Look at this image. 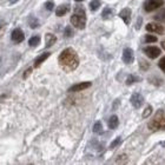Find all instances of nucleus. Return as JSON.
I'll use <instances>...</instances> for the list:
<instances>
[{
  "label": "nucleus",
  "instance_id": "nucleus-11",
  "mask_svg": "<svg viewBox=\"0 0 165 165\" xmlns=\"http://www.w3.org/2000/svg\"><path fill=\"white\" fill-rule=\"evenodd\" d=\"M119 17L123 19V21L129 25V24L131 23V10L130 8H124V10H121L119 13Z\"/></svg>",
  "mask_w": 165,
  "mask_h": 165
},
{
  "label": "nucleus",
  "instance_id": "nucleus-6",
  "mask_svg": "<svg viewBox=\"0 0 165 165\" xmlns=\"http://www.w3.org/2000/svg\"><path fill=\"white\" fill-rule=\"evenodd\" d=\"M130 102H131V104H132L133 107L139 109V107L144 104V98H143V96L140 94V93H133Z\"/></svg>",
  "mask_w": 165,
  "mask_h": 165
},
{
  "label": "nucleus",
  "instance_id": "nucleus-21",
  "mask_svg": "<svg viewBox=\"0 0 165 165\" xmlns=\"http://www.w3.org/2000/svg\"><path fill=\"white\" fill-rule=\"evenodd\" d=\"M102 130H103V125H102V123H100V121H97V123L94 124V126H93V132H96V133H100V132H102Z\"/></svg>",
  "mask_w": 165,
  "mask_h": 165
},
{
  "label": "nucleus",
  "instance_id": "nucleus-23",
  "mask_svg": "<svg viewBox=\"0 0 165 165\" xmlns=\"http://www.w3.org/2000/svg\"><path fill=\"white\" fill-rule=\"evenodd\" d=\"M151 112H152V107L149 105L148 107H146V109H145V111L143 112V118H148V117H149V116L151 114Z\"/></svg>",
  "mask_w": 165,
  "mask_h": 165
},
{
  "label": "nucleus",
  "instance_id": "nucleus-32",
  "mask_svg": "<svg viewBox=\"0 0 165 165\" xmlns=\"http://www.w3.org/2000/svg\"><path fill=\"white\" fill-rule=\"evenodd\" d=\"M162 47H163V48L165 50V39L163 40V41H162Z\"/></svg>",
  "mask_w": 165,
  "mask_h": 165
},
{
  "label": "nucleus",
  "instance_id": "nucleus-30",
  "mask_svg": "<svg viewBox=\"0 0 165 165\" xmlns=\"http://www.w3.org/2000/svg\"><path fill=\"white\" fill-rule=\"evenodd\" d=\"M31 72H32V68H29V70H26L25 71V75H24V79H26L29 75H31Z\"/></svg>",
  "mask_w": 165,
  "mask_h": 165
},
{
  "label": "nucleus",
  "instance_id": "nucleus-17",
  "mask_svg": "<svg viewBox=\"0 0 165 165\" xmlns=\"http://www.w3.org/2000/svg\"><path fill=\"white\" fill-rule=\"evenodd\" d=\"M140 80V78L139 77H136V75H130L126 78V85H131V84H133V82H139Z\"/></svg>",
  "mask_w": 165,
  "mask_h": 165
},
{
  "label": "nucleus",
  "instance_id": "nucleus-24",
  "mask_svg": "<svg viewBox=\"0 0 165 165\" xmlns=\"http://www.w3.org/2000/svg\"><path fill=\"white\" fill-rule=\"evenodd\" d=\"M157 41V37H155V36H146L145 37V43H156Z\"/></svg>",
  "mask_w": 165,
  "mask_h": 165
},
{
  "label": "nucleus",
  "instance_id": "nucleus-16",
  "mask_svg": "<svg viewBox=\"0 0 165 165\" xmlns=\"http://www.w3.org/2000/svg\"><path fill=\"white\" fill-rule=\"evenodd\" d=\"M39 43H40V37H39V36H34V37H32L30 40H29V44H30V46H32V47L39 45Z\"/></svg>",
  "mask_w": 165,
  "mask_h": 165
},
{
  "label": "nucleus",
  "instance_id": "nucleus-28",
  "mask_svg": "<svg viewBox=\"0 0 165 165\" xmlns=\"http://www.w3.org/2000/svg\"><path fill=\"white\" fill-rule=\"evenodd\" d=\"M165 18V11H162L160 13H158L157 15H156V19L157 20H163Z\"/></svg>",
  "mask_w": 165,
  "mask_h": 165
},
{
  "label": "nucleus",
  "instance_id": "nucleus-18",
  "mask_svg": "<svg viewBox=\"0 0 165 165\" xmlns=\"http://www.w3.org/2000/svg\"><path fill=\"white\" fill-rule=\"evenodd\" d=\"M102 17H103V19H109V18H111V17H112V10L110 7H106L105 10L103 11Z\"/></svg>",
  "mask_w": 165,
  "mask_h": 165
},
{
  "label": "nucleus",
  "instance_id": "nucleus-2",
  "mask_svg": "<svg viewBox=\"0 0 165 165\" xmlns=\"http://www.w3.org/2000/svg\"><path fill=\"white\" fill-rule=\"evenodd\" d=\"M149 129L152 131L165 130V110H158L155 117L149 121Z\"/></svg>",
  "mask_w": 165,
  "mask_h": 165
},
{
  "label": "nucleus",
  "instance_id": "nucleus-33",
  "mask_svg": "<svg viewBox=\"0 0 165 165\" xmlns=\"http://www.w3.org/2000/svg\"><path fill=\"white\" fill-rule=\"evenodd\" d=\"M15 1H18V0H10V4H14Z\"/></svg>",
  "mask_w": 165,
  "mask_h": 165
},
{
  "label": "nucleus",
  "instance_id": "nucleus-5",
  "mask_svg": "<svg viewBox=\"0 0 165 165\" xmlns=\"http://www.w3.org/2000/svg\"><path fill=\"white\" fill-rule=\"evenodd\" d=\"M146 30L149 32H155L158 34H163L164 33V26L158 23H149L146 25Z\"/></svg>",
  "mask_w": 165,
  "mask_h": 165
},
{
  "label": "nucleus",
  "instance_id": "nucleus-3",
  "mask_svg": "<svg viewBox=\"0 0 165 165\" xmlns=\"http://www.w3.org/2000/svg\"><path fill=\"white\" fill-rule=\"evenodd\" d=\"M71 24L79 30H84L86 26V15L82 13H75L71 17Z\"/></svg>",
  "mask_w": 165,
  "mask_h": 165
},
{
  "label": "nucleus",
  "instance_id": "nucleus-10",
  "mask_svg": "<svg viewBox=\"0 0 165 165\" xmlns=\"http://www.w3.org/2000/svg\"><path fill=\"white\" fill-rule=\"evenodd\" d=\"M11 37H12V40L14 41V43H21L24 40V32L20 29H15L13 30L12 32V34H11Z\"/></svg>",
  "mask_w": 165,
  "mask_h": 165
},
{
  "label": "nucleus",
  "instance_id": "nucleus-25",
  "mask_svg": "<svg viewBox=\"0 0 165 165\" xmlns=\"http://www.w3.org/2000/svg\"><path fill=\"white\" fill-rule=\"evenodd\" d=\"M64 34H65V37H72L73 36V30L70 27V26H67L66 29H65V32H64Z\"/></svg>",
  "mask_w": 165,
  "mask_h": 165
},
{
  "label": "nucleus",
  "instance_id": "nucleus-20",
  "mask_svg": "<svg viewBox=\"0 0 165 165\" xmlns=\"http://www.w3.org/2000/svg\"><path fill=\"white\" fill-rule=\"evenodd\" d=\"M29 24H30V26L32 29H37L39 27V21H38L36 18H33V17H31L30 19H29Z\"/></svg>",
  "mask_w": 165,
  "mask_h": 165
},
{
  "label": "nucleus",
  "instance_id": "nucleus-13",
  "mask_svg": "<svg viewBox=\"0 0 165 165\" xmlns=\"http://www.w3.org/2000/svg\"><path fill=\"white\" fill-rule=\"evenodd\" d=\"M45 41H46V47H51L52 45H54V43L57 41V38L54 34L52 33H47L45 37Z\"/></svg>",
  "mask_w": 165,
  "mask_h": 165
},
{
  "label": "nucleus",
  "instance_id": "nucleus-8",
  "mask_svg": "<svg viewBox=\"0 0 165 165\" xmlns=\"http://www.w3.org/2000/svg\"><path fill=\"white\" fill-rule=\"evenodd\" d=\"M91 84L90 82H79V84H75L73 86H71L70 89H68V92H79V91H82V90H86V89H89L90 87Z\"/></svg>",
  "mask_w": 165,
  "mask_h": 165
},
{
  "label": "nucleus",
  "instance_id": "nucleus-4",
  "mask_svg": "<svg viewBox=\"0 0 165 165\" xmlns=\"http://www.w3.org/2000/svg\"><path fill=\"white\" fill-rule=\"evenodd\" d=\"M164 5V0H146L144 2V10L146 12H152Z\"/></svg>",
  "mask_w": 165,
  "mask_h": 165
},
{
  "label": "nucleus",
  "instance_id": "nucleus-31",
  "mask_svg": "<svg viewBox=\"0 0 165 165\" xmlns=\"http://www.w3.org/2000/svg\"><path fill=\"white\" fill-rule=\"evenodd\" d=\"M140 24H142V18L139 17V18H138V23L136 25V30H139V29H140Z\"/></svg>",
  "mask_w": 165,
  "mask_h": 165
},
{
  "label": "nucleus",
  "instance_id": "nucleus-34",
  "mask_svg": "<svg viewBox=\"0 0 165 165\" xmlns=\"http://www.w3.org/2000/svg\"><path fill=\"white\" fill-rule=\"evenodd\" d=\"M75 1H82V0H75Z\"/></svg>",
  "mask_w": 165,
  "mask_h": 165
},
{
  "label": "nucleus",
  "instance_id": "nucleus-12",
  "mask_svg": "<svg viewBox=\"0 0 165 165\" xmlns=\"http://www.w3.org/2000/svg\"><path fill=\"white\" fill-rule=\"evenodd\" d=\"M50 54H51V53H48V52H45V53H43V54H40L37 59H36V61H34V67H39V66L50 57Z\"/></svg>",
  "mask_w": 165,
  "mask_h": 165
},
{
  "label": "nucleus",
  "instance_id": "nucleus-9",
  "mask_svg": "<svg viewBox=\"0 0 165 165\" xmlns=\"http://www.w3.org/2000/svg\"><path fill=\"white\" fill-rule=\"evenodd\" d=\"M135 60V56H133V51L131 48H125L123 51V61L125 64H132Z\"/></svg>",
  "mask_w": 165,
  "mask_h": 165
},
{
  "label": "nucleus",
  "instance_id": "nucleus-7",
  "mask_svg": "<svg viewBox=\"0 0 165 165\" xmlns=\"http://www.w3.org/2000/svg\"><path fill=\"white\" fill-rule=\"evenodd\" d=\"M144 52H145V54H146L149 58L155 59V58L159 57V54H160V50H159L158 47H155V46H149V47H146V48L144 50Z\"/></svg>",
  "mask_w": 165,
  "mask_h": 165
},
{
  "label": "nucleus",
  "instance_id": "nucleus-26",
  "mask_svg": "<svg viewBox=\"0 0 165 165\" xmlns=\"http://www.w3.org/2000/svg\"><path fill=\"white\" fill-rule=\"evenodd\" d=\"M158 65H159V67H160V70H162L163 72H165V57H164V58H162V59L159 60Z\"/></svg>",
  "mask_w": 165,
  "mask_h": 165
},
{
  "label": "nucleus",
  "instance_id": "nucleus-29",
  "mask_svg": "<svg viewBox=\"0 0 165 165\" xmlns=\"http://www.w3.org/2000/svg\"><path fill=\"white\" fill-rule=\"evenodd\" d=\"M128 162V157L126 156H119L118 159H117V163H125Z\"/></svg>",
  "mask_w": 165,
  "mask_h": 165
},
{
  "label": "nucleus",
  "instance_id": "nucleus-1",
  "mask_svg": "<svg viewBox=\"0 0 165 165\" xmlns=\"http://www.w3.org/2000/svg\"><path fill=\"white\" fill-rule=\"evenodd\" d=\"M59 64L63 70L71 72L75 71L79 65V57L73 48H65L59 56Z\"/></svg>",
  "mask_w": 165,
  "mask_h": 165
},
{
  "label": "nucleus",
  "instance_id": "nucleus-22",
  "mask_svg": "<svg viewBox=\"0 0 165 165\" xmlns=\"http://www.w3.org/2000/svg\"><path fill=\"white\" fill-rule=\"evenodd\" d=\"M120 142H121V138L120 137H117L114 140H113L112 143H111V145H110V149H114L116 146H118L120 144Z\"/></svg>",
  "mask_w": 165,
  "mask_h": 165
},
{
  "label": "nucleus",
  "instance_id": "nucleus-15",
  "mask_svg": "<svg viewBox=\"0 0 165 165\" xmlns=\"http://www.w3.org/2000/svg\"><path fill=\"white\" fill-rule=\"evenodd\" d=\"M109 128L110 129H116L118 126V124H119V121H118V117L117 116H111L110 117V119H109Z\"/></svg>",
  "mask_w": 165,
  "mask_h": 165
},
{
  "label": "nucleus",
  "instance_id": "nucleus-27",
  "mask_svg": "<svg viewBox=\"0 0 165 165\" xmlns=\"http://www.w3.org/2000/svg\"><path fill=\"white\" fill-rule=\"evenodd\" d=\"M45 7L46 10H48V11H52L53 7H54V2H53V1H47L45 4Z\"/></svg>",
  "mask_w": 165,
  "mask_h": 165
},
{
  "label": "nucleus",
  "instance_id": "nucleus-14",
  "mask_svg": "<svg viewBox=\"0 0 165 165\" xmlns=\"http://www.w3.org/2000/svg\"><path fill=\"white\" fill-rule=\"evenodd\" d=\"M68 11H70V6L68 5H60L59 7L57 8V11H56V14H57V17H63L64 14H66Z\"/></svg>",
  "mask_w": 165,
  "mask_h": 165
},
{
  "label": "nucleus",
  "instance_id": "nucleus-19",
  "mask_svg": "<svg viewBox=\"0 0 165 165\" xmlns=\"http://www.w3.org/2000/svg\"><path fill=\"white\" fill-rule=\"evenodd\" d=\"M99 7H100V1L99 0H92L90 2L91 11H97Z\"/></svg>",
  "mask_w": 165,
  "mask_h": 165
}]
</instances>
